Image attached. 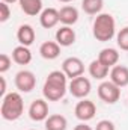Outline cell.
Wrapping results in <instances>:
<instances>
[{"instance_id":"12","label":"cell","mask_w":128,"mask_h":130,"mask_svg":"<svg viewBox=\"0 0 128 130\" xmlns=\"http://www.w3.org/2000/svg\"><path fill=\"white\" fill-rule=\"evenodd\" d=\"M77 35L71 26H62L56 30V42L60 47H69L75 42Z\"/></svg>"},{"instance_id":"29","label":"cell","mask_w":128,"mask_h":130,"mask_svg":"<svg viewBox=\"0 0 128 130\" xmlns=\"http://www.w3.org/2000/svg\"><path fill=\"white\" fill-rule=\"evenodd\" d=\"M60 3H71V2H74V0H59Z\"/></svg>"},{"instance_id":"25","label":"cell","mask_w":128,"mask_h":130,"mask_svg":"<svg viewBox=\"0 0 128 130\" xmlns=\"http://www.w3.org/2000/svg\"><path fill=\"white\" fill-rule=\"evenodd\" d=\"M95 130H116V126L110 120H101V121L96 123Z\"/></svg>"},{"instance_id":"17","label":"cell","mask_w":128,"mask_h":130,"mask_svg":"<svg viewBox=\"0 0 128 130\" xmlns=\"http://www.w3.org/2000/svg\"><path fill=\"white\" fill-rule=\"evenodd\" d=\"M18 5H20V9L29 17L41 15V12L44 11L42 9V0H20Z\"/></svg>"},{"instance_id":"1","label":"cell","mask_w":128,"mask_h":130,"mask_svg":"<svg viewBox=\"0 0 128 130\" xmlns=\"http://www.w3.org/2000/svg\"><path fill=\"white\" fill-rule=\"evenodd\" d=\"M68 89V77L62 70H54L48 73L44 86H42V95L47 101H59L65 97Z\"/></svg>"},{"instance_id":"19","label":"cell","mask_w":128,"mask_h":130,"mask_svg":"<svg viewBox=\"0 0 128 130\" xmlns=\"http://www.w3.org/2000/svg\"><path fill=\"white\" fill-rule=\"evenodd\" d=\"M91 77H94L95 80H104L109 74H110V68L105 67L101 61L98 59H94L91 64H89V68H88Z\"/></svg>"},{"instance_id":"5","label":"cell","mask_w":128,"mask_h":130,"mask_svg":"<svg viewBox=\"0 0 128 130\" xmlns=\"http://www.w3.org/2000/svg\"><path fill=\"white\" fill-rule=\"evenodd\" d=\"M68 91L72 97L75 98H86L91 91H92V85H91V80L84 76H80V77H75V79H71L69 85H68Z\"/></svg>"},{"instance_id":"2","label":"cell","mask_w":128,"mask_h":130,"mask_svg":"<svg viewBox=\"0 0 128 130\" xmlns=\"http://www.w3.org/2000/svg\"><path fill=\"white\" fill-rule=\"evenodd\" d=\"M92 35L96 41L107 42L116 35V21L112 14H98L92 24Z\"/></svg>"},{"instance_id":"30","label":"cell","mask_w":128,"mask_h":130,"mask_svg":"<svg viewBox=\"0 0 128 130\" xmlns=\"http://www.w3.org/2000/svg\"><path fill=\"white\" fill-rule=\"evenodd\" d=\"M29 130H36V129H29Z\"/></svg>"},{"instance_id":"23","label":"cell","mask_w":128,"mask_h":130,"mask_svg":"<svg viewBox=\"0 0 128 130\" xmlns=\"http://www.w3.org/2000/svg\"><path fill=\"white\" fill-rule=\"evenodd\" d=\"M11 65H12V58L6 53H2L0 55V73L5 74L11 68Z\"/></svg>"},{"instance_id":"3","label":"cell","mask_w":128,"mask_h":130,"mask_svg":"<svg viewBox=\"0 0 128 130\" xmlns=\"http://www.w3.org/2000/svg\"><path fill=\"white\" fill-rule=\"evenodd\" d=\"M24 113V101L20 92H8L2 98L0 115L6 121H17Z\"/></svg>"},{"instance_id":"14","label":"cell","mask_w":128,"mask_h":130,"mask_svg":"<svg viewBox=\"0 0 128 130\" xmlns=\"http://www.w3.org/2000/svg\"><path fill=\"white\" fill-rule=\"evenodd\" d=\"M39 55L47 61H54L60 55V45L56 41H45L39 47Z\"/></svg>"},{"instance_id":"16","label":"cell","mask_w":128,"mask_h":130,"mask_svg":"<svg viewBox=\"0 0 128 130\" xmlns=\"http://www.w3.org/2000/svg\"><path fill=\"white\" fill-rule=\"evenodd\" d=\"M59 18H60V23L63 26H74L77 21H78V9L75 6H69L66 5L63 8H60L59 11Z\"/></svg>"},{"instance_id":"9","label":"cell","mask_w":128,"mask_h":130,"mask_svg":"<svg viewBox=\"0 0 128 130\" xmlns=\"http://www.w3.org/2000/svg\"><path fill=\"white\" fill-rule=\"evenodd\" d=\"M29 117L32 121L41 123L45 121L50 115H48V103L44 98H36L33 100L32 104L29 106Z\"/></svg>"},{"instance_id":"13","label":"cell","mask_w":128,"mask_h":130,"mask_svg":"<svg viewBox=\"0 0 128 130\" xmlns=\"http://www.w3.org/2000/svg\"><path fill=\"white\" fill-rule=\"evenodd\" d=\"M119 58H121V55H119V52H118L116 48H113V47H105V48H102V50L98 53V58H96V59L101 61L105 67L113 68L115 65H118Z\"/></svg>"},{"instance_id":"21","label":"cell","mask_w":128,"mask_h":130,"mask_svg":"<svg viewBox=\"0 0 128 130\" xmlns=\"http://www.w3.org/2000/svg\"><path fill=\"white\" fill-rule=\"evenodd\" d=\"M102 6H104V0H81V9L88 15L101 14Z\"/></svg>"},{"instance_id":"24","label":"cell","mask_w":128,"mask_h":130,"mask_svg":"<svg viewBox=\"0 0 128 130\" xmlns=\"http://www.w3.org/2000/svg\"><path fill=\"white\" fill-rule=\"evenodd\" d=\"M11 17V9L9 5L5 2H0V23H6Z\"/></svg>"},{"instance_id":"20","label":"cell","mask_w":128,"mask_h":130,"mask_svg":"<svg viewBox=\"0 0 128 130\" xmlns=\"http://www.w3.org/2000/svg\"><path fill=\"white\" fill-rule=\"evenodd\" d=\"M44 123H45V130H66L68 127V120L60 113L50 115Z\"/></svg>"},{"instance_id":"26","label":"cell","mask_w":128,"mask_h":130,"mask_svg":"<svg viewBox=\"0 0 128 130\" xmlns=\"http://www.w3.org/2000/svg\"><path fill=\"white\" fill-rule=\"evenodd\" d=\"M74 130H95L92 129L89 124H86V123H80V124H77L75 127H74Z\"/></svg>"},{"instance_id":"28","label":"cell","mask_w":128,"mask_h":130,"mask_svg":"<svg viewBox=\"0 0 128 130\" xmlns=\"http://www.w3.org/2000/svg\"><path fill=\"white\" fill-rule=\"evenodd\" d=\"M2 2H5V3H8V5H12V3H17V2H20V0H2Z\"/></svg>"},{"instance_id":"15","label":"cell","mask_w":128,"mask_h":130,"mask_svg":"<svg viewBox=\"0 0 128 130\" xmlns=\"http://www.w3.org/2000/svg\"><path fill=\"white\" fill-rule=\"evenodd\" d=\"M35 38H36V33L30 24H21L17 30V39L20 42V45H26V47H30L33 42H35Z\"/></svg>"},{"instance_id":"22","label":"cell","mask_w":128,"mask_h":130,"mask_svg":"<svg viewBox=\"0 0 128 130\" xmlns=\"http://www.w3.org/2000/svg\"><path fill=\"white\" fill-rule=\"evenodd\" d=\"M116 44L121 50L128 52V26L122 27L116 35Z\"/></svg>"},{"instance_id":"4","label":"cell","mask_w":128,"mask_h":130,"mask_svg":"<svg viewBox=\"0 0 128 130\" xmlns=\"http://www.w3.org/2000/svg\"><path fill=\"white\" fill-rule=\"evenodd\" d=\"M98 97L105 104H115L121 98V88L116 86L112 80H104L98 86Z\"/></svg>"},{"instance_id":"6","label":"cell","mask_w":128,"mask_h":130,"mask_svg":"<svg viewBox=\"0 0 128 130\" xmlns=\"http://www.w3.org/2000/svg\"><path fill=\"white\" fill-rule=\"evenodd\" d=\"M14 83H15V88L18 89V92H24V94H29L32 92L36 86V77L32 71L29 70H21L15 74V79H14Z\"/></svg>"},{"instance_id":"11","label":"cell","mask_w":128,"mask_h":130,"mask_svg":"<svg viewBox=\"0 0 128 130\" xmlns=\"http://www.w3.org/2000/svg\"><path fill=\"white\" fill-rule=\"evenodd\" d=\"M110 80L119 86V88H125L128 86V67L125 65H115L110 70Z\"/></svg>"},{"instance_id":"8","label":"cell","mask_w":128,"mask_h":130,"mask_svg":"<svg viewBox=\"0 0 128 130\" xmlns=\"http://www.w3.org/2000/svg\"><path fill=\"white\" fill-rule=\"evenodd\" d=\"M62 71L66 74L68 79H75V77L83 76V73H84V64H83V61L80 58L69 56V58H66L62 62Z\"/></svg>"},{"instance_id":"7","label":"cell","mask_w":128,"mask_h":130,"mask_svg":"<svg viewBox=\"0 0 128 130\" xmlns=\"http://www.w3.org/2000/svg\"><path fill=\"white\" fill-rule=\"evenodd\" d=\"M74 113H75V118L80 120L81 123H88L91 120L95 118L96 113V106L92 100H88V98H81V101H78L74 107Z\"/></svg>"},{"instance_id":"27","label":"cell","mask_w":128,"mask_h":130,"mask_svg":"<svg viewBox=\"0 0 128 130\" xmlns=\"http://www.w3.org/2000/svg\"><path fill=\"white\" fill-rule=\"evenodd\" d=\"M0 82H2V89H0V95L5 97L6 95V80L5 77H0Z\"/></svg>"},{"instance_id":"10","label":"cell","mask_w":128,"mask_h":130,"mask_svg":"<svg viewBox=\"0 0 128 130\" xmlns=\"http://www.w3.org/2000/svg\"><path fill=\"white\" fill-rule=\"evenodd\" d=\"M59 21V11L54 8H45L39 15V24L44 29H53L54 26H57Z\"/></svg>"},{"instance_id":"18","label":"cell","mask_w":128,"mask_h":130,"mask_svg":"<svg viewBox=\"0 0 128 130\" xmlns=\"http://www.w3.org/2000/svg\"><path fill=\"white\" fill-rule=\"evenodd\" d=\"M12 61L18 65H27L32 62V52L26 45H17L12 50Z\"/></svg>"}]
</instances>
